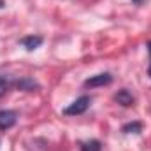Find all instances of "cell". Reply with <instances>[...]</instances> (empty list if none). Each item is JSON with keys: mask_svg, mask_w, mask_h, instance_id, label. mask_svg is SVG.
Segmentation results:
<instances>
[{"mask_svg": "<svg viewBox=\"0 0 151 151\" xmlns=\"http://www.w3.org/2000/svg\"><path fill=\"white\" fill-rule=\"evenodd\" d=\"M7 88H9V81L5 77H0V97L7 91Z\"/></svg>", "mask_w": 151, "mask_h": 151, "instance_id": "8", "label": "cell"}, {"mask_svg": "<svg viewBox=\"0 0 151 151\" xmlns=\"http://www.w3.org/2000/svg\"><path fill=\"white\" fill-rule=\"evenodd\" d=\"M130 130H134V132H141V125H139V123H132V125H125V127H123V132L130 134Z\"/></svg>", "mask_w": 151, "mask_h": 151, "instance_id": "7", "label": "cell"}, {"mask_svg": "<svg viewBox=\"0 0 151 151\" xmlns=\"http://www.w3.org/2000/svg\"><path fill=\"white\" fill-rule=\"evenodd\" d=\"M150 56H151V42H150ZM150 76H151V65H150Z\"/></svg>", "mask_w": 151, "mask_h": 151, "instance_id": "9", "label": "cell"}, {"mask_svg": "<svg viewBox=\"0 0 151 151\" xmlns=\"http://www.w3.org/2000/svg\"><path fill=\"white\" fill-rule=\"evenodd\" d=\"M0 7H2V2H0Z\"/></svg>", "mask_w": 151, "mask_h": 151, "instance_id": "11", "label": "cell"}, {"mask_svg": "<svg viewBox=\"0 0 151 151\" xmlns=\"http://www.w3.org/2000/svg\"><path fill=\"white\" fill-rule=\"evenodd\" d=\"M88 106H90V97H86V95H83V97H79L77 100H74L63 113L67 114V116H77V114H83L86 109H88Z\"/></svg>", "mask_w": 151, "mask_h": 151, "instance_id": "1", "label": "cell"}, {"mask_svg": "<svg viewBox=\"0 0 151 151\" xmlns=\"http://www.w3.org/2000/svg\"><path fill=\"white\" fill-rule=\"evenodd\" d=\"M16 121H18L16 111H9V109L0 111V130H7V128L14 127Z\"/></svg>", "mask_w": 151, "mask_h": 151, "instance_id": "3", "label": "cell"}, {"mask_svg": "<svg viewBox=\"0 0 151 151\" xmlns=\"http://www.w3.org/2000/svg\"><path fill=\"white\" fill-rule=\"evenodd\" d=\"M113 81V76L104 72V74H97V76H91L90 79L84 81V86L86 88H99V86H106Z\"/></svg>", "mask_w": 151, "mask_h": 151, "instance_id": "2", "label": "cell"}, {"mask_svg": "<svg viewBox=\"0 0 151 151\" xmlns=\"http://www.w3.org/2000/svg\"><path fill=\"white\" fill-rule=\"evenodd\" d=\"M134 2H135V4H141V2H142V0H134Z\"/></svg>", "mask_w": 151, "mask_h": 151, "instance_id": "10", "label": "cell"}, {"mask_svg": "<svg viewBox=\"0 0 151 151\" xmlns=\"http://www.w3.org/2000/svg\"><path fill=\"white\" fill-rule=\"evenodd\" d=\"M116 100H118V104H121V106H125V107H128V106H132L134 104V97L130 95V91L128 90H119L118 93H116V97H114Z\"/></svg>", "mask_w": 151, "mask_h": 151, "instance_id": "4", "label": "cell"}, {"mask_svg": "<svg viewBox=\"0 0 151 151\" xmlns=\"http://www.w3.org/2000/svg\"><path fill=\"white\" fill-rule=\"evenodd\" d=\"M21 44L28 49V51H34L35 47H39L40 44H42V37H39V35H30V37H25L21 40Z\"/></svg>", "mask_w": 151, "mask_h": 151, "instance_id": "5", "label": "cell"}, {"mask_svg": "<svg viewBox=\"0 0 151 151\" xmlns=\"http://www.w3.org/2000/svg\"><path fill=\"white\" fill-rule=\"evenodd\" d=\"M83 151H100V142L99 141H88L83 144Z\"/></svg>", "mask_w": 151, "mask_h": 151, "instance_id": "6", "label": "cell"}]
</instances>
